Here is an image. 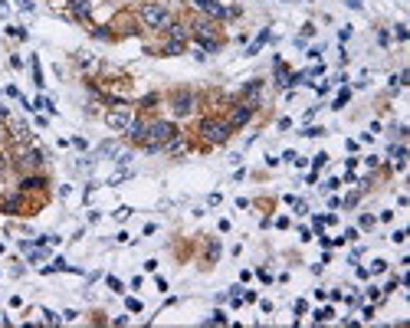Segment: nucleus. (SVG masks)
Masks as SVG:
<instances>
[{
    "label": "nucleus",
    "instance_id": "nucleus-1",
    "mask_svg": "<svg viewBox=\"0 0 410 328\" xmlns=\"http://www.w3.org/2000/svg\"><path fill=\"white\" fill-rule=\"evenodd\" d=\"M200 135H204V141H210V144H223L227 138H230V122L204 118V122H200Z\"/></svg>",
    "mask_w": 410,
    "mask_h": 328
},
{
    "label": "nucleus",
    "instance_id": "nucleus-2",
    "mask_svg": "<svg viewBox=\"0 0 410 328\" xmlns=\"http://www.w3.org/2000/svg\"><path fill=\"white\" fill-rule=\"evenodd\" d=\"M141 20H144V26H151V30H168L171 13H168V7H161V4H144L141 7Z\"/></svg>",
    "mask_w": 410,
    "mask_h": 328
},
{
    "label": "nucleus",
    "instance_id": "nucleus-3",
    "mask_svg": "<svg viewBox=\"0 0 410 328\" xmlns=\"http://www.w3.org/2000/svg\"><path fill=\"white\" fill-rule=\"evenodd\" d=\"M171 138H177V125L174 122H155V125H148V141L168 144Z\"/></svg>",
    "mask_w": 410,
    "mask_h": 328
},
{
    "label": "nucleus",
    "instance_id": "nucleus-4",
    "mask_svg": "<svg viewBox=\"0 0 410 328\" xmlns=\"http://www.w3.org/2000/svg\"><path fill=\"white\" fill-rule=\"evenodd\" d=\"M191 4L197 7V10H204L207 17H213V20H223L227 13H230V10H227L223 4H217V0H191Z\"/></svg>",
    "mask_w": 410,
    "mask_h": 328
},
{
    "label": "nucleus",
    "instance_id": "nucleus-5",
    "mask_svg": "<svg viewBox=\"0 0 410 328\" xmlns=\"http://www.w3.org/2000/svg\"><path fill=\"white\" fill-rule=\"evenodd\" d=\"M105 122H108V128H115V131H128L131 115H128L125 108H112V112H108V118H105Z\"/></svg>",
    "mask_w": 410,
    "mask_h": 328
},
{
    "label": "nucleus",
    "instance_id": "nucleus-6",
    "mask_svg": "<svg viewBox=\"0 0 410 328\" xmlns=\"http://www.w3.org/2000/svg\"><path fill=\"white\" fill-rule=\"evenodd\" d=\"M171 108H174V115H191L194 112V92H177Z\"/></svg>",
    "mask_w": 410,
    "mask_h": 328
},
{
    "label": "nucleus",
    "instance_id": "nucleus-7",
    "mask_svg": "<svg viewBox=\"0 0 410 328\" xmlns=\"http://www.w3.org/2000/svg\"><path fill=\"white\" fill-rule=\"evenodd\" d=\"M249 118H253V105H249V102H243V105L233 108V115H230V128H240V125L249 122Z\"/></svg>",
    "mask_w": 410,
    "mask_h": 328
},
{
    "label": "nucleus",
    "instance_id": "nucleus-8",
    "mask_svg": "<svg viewBox=\"0 0 410 328\" xmlns=\"http://www.w3.org/2000/svg\"><path fill=\"white\" fill-rule=\"evenodd\" d=\"M128 138L138 141V144H148V125H144V122H131L128 125Z\"/></svg>",
    "mask_w": 410,
    "mask_h": 328
},
{
    "label": "nucleus",
    "instance_id": "nucleus-9",
    "mask_svg": "<svg viewBox=\"0 0 410 328\" xmlns=\"http://www.w3.org/2000/svg\"><path fill=\"white\" fill-rule=\"evenodd\" d=\"M69 10H72L79 20H89V13H92V4H89V0H69Z\"/></svg>",
    "mask_w": 410,
    "mask_h": 328
},
{
    "label": "nucleus",
    "instance_id": "nucleus-10",
    "mask_svg": "<svg viewBox=\"0 0 410 328\" xmlns=\"http://www.w3.org/2000/svg\"><path fill=\"white\" fill-rule=\"evenodd\" d=\"M43 151H40V148H33V151H26V155L23 158H20V167H36V164H43Z\"/></svg>",
    "mask_w": 410,
    "mask_h": 328
},
{
    "label": "nucleus",
    "instance_id": "nucleus-11",
    "mask_svg": "<svg viewBox=\"0 0 410 328\" xmlns=\"http://www.w3.org/2000/svg\"><path fill=\"white\" fill-rule=\"evenodd\" d=\"M168 37H171V40H180V43H187V23H168Z\"/></svg>",
    "mask_w": 410,
    "mask_h": 328
},
{
    "label": "nucleus",
    "instance_id": "nucleus-12",
    "mask_svg": "<svg viewBox=\"0 0 410 328\" xmlns=\"http://www.w3.org/2000/svg\"><path fill=\"white\" fill-rule=\"evenodd\" d=\"M164 151H168V155H184V151H187V141H184V138H171V141L164 144Z\"/></svg>",
    "mask_w": 410,
    "mask_h": 328
},
{
    "label": "nucleus",
    "instance_id": "nucleus-13",
    "mask_svg": "<svg viewBox=\"0 0 410 328\" xmlns=\"http://www.w3.org/2000/svg\"><path fill=\"white\" fill-rule=\"evenodd\" d=\"M112 155H118V144H115V141L99 144V151H95V158H112Z\"/></svg>",
    "mask_w": 410,
    "mask_h": 328
},
{
    "label": "nucleus",
    "instance_id": "nucleus-14",
    "mask_svg": "<svg viewBox=\"0 0 410 328\" xmlns=\"http://www.w3.org/2000/svg\"><path fill=\"white\" fill-rule=\"evenodd\" d=\"M266 40H269V30H263L259 37H256V43H253V46H249V50H246V56H256V53L263 50V43H266Z\"/></svg>",
    "mask_w": 410,
    "mask_h": 328
},
{
    "label": "nucleus",
    "instance_id": "nucleus-15",
    "mask_svg": "<svg viewBox=\"0 0 410 328\" xmlns=\"http://www.w3.org/2000/svg\"><path fill=\"white\" fill-rule=\"evenodd\" d=\"M184 53V43L180 40H168V46H164V56H180Z\"/></svg>",
    "mask_w": 410,
    "mask_h": 328
},
{
    "label": "nucleus",
    "instance_id": "nucleus-16",
    "mask_svg": "<svg viewBox=\"0 0 410 328\" xmlns=\"http://www.w3.org/2000/svg\"><path fill=\"white\" fill-rule=\"evenodd\" d=\"M43 184H46L43 177H23V184H20V187H23V191H40Z\"/></svg>",
    "mask_w": 410,
    "mask_h": 328
},
{
    "label": "nucleus",
    "instance_id": "nucleus-17",
    "mask_svg": "<svg viewBox=\"0 0 410 328\" xmlns=\"http://www.w3.org/2000/svg\"><path fill=\"white\" fill-rule=\"evenodd\" d=\"M197 43L204 46V50H210V53L220 50V40H217V37H197Z\"/></svg>",
    "mask_w": 410,
    "mask_h": 328
},
{
    "label": "nucleus",
    "instance_id": "nucleus-18",
    "mask_svg": "<svg viewBox=\"0 0 410 328\" xmlns=\"http://www.w3.org/2000/svg\"><path fill=\"white\" fill-rule=\"evenodd\" d=\"M30 135V128H26V122L20 118V122H13V138H26Z\"/></svg>",
    "mask_w": 410,
    "mask_h": 328
},
{
    "label": "nucleus",
    "instance_id": "nucleus-19",
    "mask_svg": "<svg viewBox=\"0 0 410 328\" xmlns=\"http://www.w3.org/2000/svg\"><path fill=\"white\" fill-rule=\"evenodd\" d=\"M217 260H220V243L213 240L210 246H207V263H217Z\"/></svg>",
    "mask_w": 410,
    "mask_h": 328
},
{
    "label": "nucleus",
    "instance_id": "nucleus-20",
    "mask_svg": "<svg viewBox=\"0 0 410 328\" xmlns=\"http://www.w3.org/2000/svg\"><path fill=\"white\" fill-rule=\"evenodd\" d=\"M20 210V197H7L4 200V213H17Z\"/></svg>",
    "mask_w": 410,
    "mask_h": 328
},
{
    "label": "nucleus",
    "instance_id": "nucleus-21",
    "mask_svg": "<svg viewBox=\"0 0 410 328\" xmlns=\"http://www.w3.org/2000/svg\"><path fill=\"white\" fill-rule=\"evenodd\" d=\"M243 92H246L249 99H259V82H249V86L243 89Z\"/></svg>",
    "mask_w": 410,
    "mask_h": 328
},
{
    "label": "nucleus",
    "instance_id": "nucleus-22",
    "mask_svg": "<svg viewBox=\"0 0 410 328\" xmlns=\"http://www.w3.org/2000/svg\"><path fill=\"white\" fill-rule=\"evenodd\" d=\"M331 315H335V312H331V309H318V312H315V322H328Z\"/></svg>",
    "mask_w": 410,
    "mask_h": 328
},
{
    "label": "nucleus",
    "instance_id": "nucleus-23",
    "mask_svg": "<svg viewBox=\"0 0 410 328\" xmlns=\"http://www.w3.org/2000/svg\"><path fill=\"white\" fill-rule=\"evenodd\" d=\"M223 322H227V315H223V312H213V315L207 318V325H223Z\"/></svg>",
    "mask_w": 410,
    "mask_h": 328
},
{
    "label": "nucleus",
    "instance_id": "nucleus-24",
    "mask_svg": "<svg viewBox=\"0 0 410 328\" xmlns=\"http://www.w3.org/2000/svg\"><path fill=\"white\" fill-rule=\"evenodd\" d=\"M345 102H348V89L338 92V99H335V105H331V108H345Z\"/></svg>",
    "mask_w": 410,
    "mask_h": 328
},
{
    "label": "nucleus",
    "instance_id": "nucleus-25",
    "mask_svg": "<svg viewBox=\"0 0 410 328\" xmlns=\"http://www.w3.org/2000/svg\"><path fill=\"white\" fill-rule=\"evenodd\" d=\"M302 135H305V138H318V135H325V128H318V125H312V128H305V131H302Z\"/></svg>",
    "mask_w": 410,
    "mask_h": 328
},
{
    "label": "nucleus",
    "instance_id": "nucleus-26",
    "mask_svg": "<svg viewBox=\"0 0 410 328\" xmlns=\"http://www.w3.org/2000/svg\"><path fill=\"white\" fill-rule=\"evenodd\" d=\"M92 37H95V40H112V33H108L105 26H99V30H92Z\"/></svg>",
    "mask_w": 410,
    "mask_h": 328
},
{
    "label": "nucleus",
    "instance_id": "nucleus-27",
    "mask_svg": "<svg viewBox=\"0 0 410 328\" xmlns=\"http://www.w3.org/2000/svg\"><path fill=\"white\" fill-rule=\"evenodd\" d=\"M128 177H131V171H118V174H115V177H112V180H108V184H122V180H128Z\"/></svg>",
    "mask_w": 410,
    "mask_h": 328
},
{
    "label": "nucleus",
    "instance_id": "nucleus-28",
    "mask_svg": "<svg viewBox=\"0 0 410 328\" xmlns=\"http://www.w3.org/2000/svg\"><path fill=\"white\" fill-rule=\"evenodd\" d=\"M43 318H46L50 325H56V322H59V315H56V312H50V309H43Z\"/></svg>",
    "mask_w": 410,
    "mask_h": 328
},
{
    "label": "nucleus",
    "instance_id": "nucleus-29",
    "mask_svg": "<svg viewBox=\"0 0 410 328\" xmlns=\"http://www.w3.org/2000/svg\"><path fill=\"white\" fill-rule=\"evenodd\" d=\"M108 289H112V292H122V282H118L115 276H108Z\"/></svg>",
    "mask_w": 410,
    "mask_h": 328
},
{
    "label": "nucleus",
    "instance_id": "nucleus-30",
    "mask_svg": "<svg viewBox=\"0 0 410 328\" xmlns=\"http://www.w3.org/2000/svg\"><path fill=\"white\" fill-rule=\"evenodd\" d=\"M367 273H384V260H378V263H371V269Z\"/></svg>",
    "mask_w": 410,
    "mask_h": 328
},
{
    "label": "nucleus",
    "instance_id": "nucleus-31",
    "mask_svg": "<svg viewBox=\"0 0 410 328\" xmlns=\"http://www.w3.org/2000/svg\"><path fill=\"white\" fill-rule=\"evenodd\" d=\"M155 102H158V95H144V99H141V105H144V108H151Z\"/></svg>",
    "mask_w": 410,
    "mask_h": 328
},
{
    "label": "nucleus",
    "instance_id": "nucleus-32",
    "mask_svg": "<svg viewBox=\"0 0 410 328\" xmlns=\"http://www.w3.org/2000/svg\"><path fill=\"white\" fill-rule=\"evenodd\" d=\"M115 161H118V164H128V161H131V151H122V155H118Z\"/></svg>",
    "mask_w": 410,
    "mask_h": 328
},
{
    "label": "nucleus",
    "instance_id": "nucleus-33",
    "mask_svg": "<svg viewBox=\"0 0 410 328\" xmlns=\"http://www.w3.org/2000/svg\"><path fill=\"white\" fill-rule=\"evenodd\" d=\"M354 204H358V194H348V197H345V207H348V210H351Z\"/></svg>",
    "mask_w": 410,
    "mask_h": 328
},
{
    "label": "nucleus",
    "instance_id": "nucleus-34",
    "mask_svg": "<svg viewBox=\"0 0 410 328\" xmlns=\"http://www.w3.org/2000/svg\"><path fill=\"white\" fill-rule=\"evenodd\" d=\"M128 312H141V302H138V299H128Z\"/></svg>",
    "mask_w": 410,
    "mask_h": 328
},
{
    "label": "nucleus",
    "instance_id": "nucleus-35",
    "mask_svg": "<svg viewBox=\"0 0 410 328\" xmlns=\"http://www.w3.org/2000/svg\"><path fill=\"white\" fill-rule=\"evenodd\" d=\"M7 13H10V7H7L4 0H0V17H7Z\"/></svg>",
    "mask_w": 410,
    "mask_h": 328
},
{
    "label": "nucleus",
    "instance_id": "nucleus-36",
    "mask_svg": "<svg viewBox=\"0 0 410 328\" xmlns=\"http://www.w3.org/2000/svg\"><path fill=\"white\" fill-rule=\"evenodd\" d=\"M17 4L23 7V10H33V4H30V0H17Z\"/></svg>",
    "mask_w": 410,
    "mask_h": 328
},
{
    "label": "nucleus",
    "instance_id": "nucleus-37",
    "mask_svg": "<svg viewBox=\"0 0 410 328\" xmlns=\"http://www.w3.org/2000/svg\"><path fill=\"white\" fill-rule=\"evenodd\" d=\"M4 167H7V161H4V155H0V174H4Z\"/></svg>",
    "mask_w": 410,
    "mask_h": 328
},
{
    "label": "nucleus",
    "instance_id": "nucleus-38",
    "mask_svg": "<svg viewBox=\"0 0 410 328\" xmlns=\"http://www.w3.org/2000/svg\"><path fill=\"white\" fill-rule=\"evenodd\" d=\"M348 7H361V0H348Z\"/></svg>",
    "mask_w": 410,
    "mask_h": 328
}]
</instances>
